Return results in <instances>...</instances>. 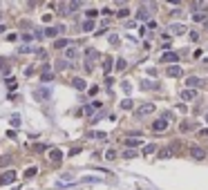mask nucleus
I'll return each mask as SVG.
<instances>
[{
  "label": "nucleus",
  "instance_id": "obj_1",
  "mask_svg": "<svg viewBox=\"0 0 208 190\" xmlns=\"http://www.w3.org/2000/svg\"><path fill=\"white\" fill-rule=\"evenodd\" d=\"M16 179H18V175L14 170H5V172L0 175V186H9V184H14Z\"/></svg>",
  "mask_w": 208,
  "mask_h": 190
},
{
  "label": "nucleus",
  "instance_id": "obj_2",
  "mask_svg": "<svg viewBox=\"0 0 208 190\" xmlns=\"http://www.w3.org/2000/svg\"><path fill=\"white\" fill-rule=\"evenodd\" d=\"M186 85H188V90H193V87H204V85H206V78L190 76V78H186Z\"/></svg>",
  "mask_w": 208,
  "mask_h": 190
},
{
  "label": "nucleus",
  "instance_id": "obj_3",
  "mask_svg": "<svg viewBox=\"0 0 208 190\" xmlns=\"http://www.w3.org/2000/svg\"><path fill=\"white\" fill-rule=\"evenodd\" d=\"M49 96H52L49 87H38V90H34V99H36V101H47Z\"/></svg>",
  "mask_w": 208,
  "mask_h": 190
},
{
  "label": "nucleus",
  "instance_id": "obj_4",
  "mask_svg": "<svg viewBox=\"0 0 208 190\" xmlns=\"http://www.w3.org/2000/svg\"><path fill=\"white\" fill-rule=\"evenodd\" d=\"M96 58H99V52L90 47V49L85 52V67H87V70H92V61H96Z\"/></svg>",
  "mask_w": 208,
  "mask_h": 190
},
{
  "label": "nucleus",
  "instance_id": "obj_5",
  "mask_svg": "<svg viewBox=\"0 0 208 190\" xmlns=\"http://www.w3.org/2000/svg\"><path fill=\"white\" fill-rule=\"evenodd\" d=\"M155 112V103H146L137 110V116H146V114H152Z\"/></svg>",
  "mask_w": 208,
  "mask_h": 190
},
{
  "label": "nucleus",
  "instance_id": "obj_6",
  "mask_svg": "<svg viewBox=\"0 0 208 190\" xmlns=\"http://www.w3.org/2000/svg\"><path fill=\"white\" fill-rule=\"evenodd\" d=\"M161 61H163V63H177V61H179V54H177V52H170V49H168V52H163Z\"/></svg>",
  "mask_w": 208,
  "mask_h": 190
},
{
  "label": "nucleus",
  "instance_id": "obj_7",
  "mask_svg": "<svg viewBox=\"0 0 208 190\" xmlns=\"http://www.w3.org/2000/svg\"><path fill=\"white\" fill-rule=\"evenodd\" d=\"M166 128H168V119L161 116V119L152 121V130H155V132H161V130H166Z\"/></svg>",
  "mask_w": 208,
  "mask_h": 190
},
{
  "label": "nucleus",
  "instance_id": "obj_8",
  "mask_svg": "<svg viewBox=\"0 0 208 190\" xmlns=\"http://www.w3.org/2000/svg\"><path fill=\"white\" fill-rule=\"evenodd\" d=\"M65 32V27H47V29H45V36H49V38H56V36H58V34H63Z\"/></svg>",
  "mask_w": 208,
  "mask_h": 190
},
{
  "label": "nucleus",
  "instance_id": "obj_9",
  "mask_svg": "<svg viewBox=\"0 0 208 190\" xmlns=\"http://www.w3.org/2000/svg\"><path fill=\"white\" fill-rule=\"evenodd\" d=\"M190 154H193V159H204L206 157V152H204V148H199V146H190Z\"/></svg>",
  "mask_w": 208,
  "mask_h": 190
},
{
  "label": "nucleus",
  "instance_id": "obj_10",
  "mask_svg": "<svg viewBox=\"0 0 208 190\" xmlns=\"http://www.w3.org/2000/svg\"><path fill=\"white\" fill-rule=\"evenodd\" d=\"M195 96H197V92H195V90H188V87L181 90V99H184V101H193Z\"/></svg>",
  "mask_w": 208,
  "mask_h": 190
},
{
  "label": "nucleus",
  "instance_id": "obj_11",
  "mask_svg": "<svg viewBox=\"0 0 208 190\" xmlns=\"http://www.w3.org/2000/svg\"><path fill=\"white\" fill-rule=\"evenodd\" d=\"M49 159H52V163H61L63 152H61V150H52V152H49Z\"/></svg>",
  "mask_w": 208,
  "mask_h": 190
},
{
  "label": "nucleus",
  "instance_id": "obj_12",
  "mask_svg": "<svg viewBox=\"0 0 208 190\" xmlns=\"http://www.w3.org/2000/svg\"><path fill=\"white\" fill-rule=\"evenodd\" d=\"M166 74L175 78V76H179V74H181V67H179V65H170V67L166 70Z\"/></svg>",
  "mask_w": 208,
  "mask_h": 190
},
{
  "label": "nucleus",
  "instance_id": "obj_13",
  "mask_svg": "<svg viewBox=\"0 0 208 190\" xmlns=\"http://www.w3.org/2000/svg\"><path fill=\"white\" fill-rule=\"evenodd\" d=\"M76 56H79V52L74 49V47H67V49H65V58H67V61H74Z\"/></svg>",
  "mask_w": 208,
  "mask_h": 190
},
{
  "label": "nucleus",
  "instance_id": "obj_14",
  "mask_svg": "<svg viewBox=\"0 0 208 190\" xmlns=\"http://www.w3.org/2000/svg\"><path fill=\"white\" fill-rule=\"evenodd\" d=\"M137 18H139V20H148V18H150V11H148L146 7H141L139 14H137Z\"/></svg>",
  "mask_w": 208,
  "mask_h": 190
},
{
  "label": "nucleus",
  "instance_id": "obj_15",
  "mask_svg": "<svg viewBox=\"0 0 208 190\" xmlns=\"http://www.w3.org/2000/svg\"><path fill=\"white\" fill-rule=\"evenodd\" d=\"M72 85H74V87H76V90H81V92H83L85 87H87V85H85V81H83V78H74V81H72Z\"/></svg>",
  "mask_w": 208,
  "mask_h": 190
},
{
  "label": "nucleus",
  "instance_id": "obj_16",
  "mask_svg": "<svg viewBox=\"0 0 208 190\" xmlns=\"http://www.w3.org/2000/svg\"><path fill=\"white\" fill-rule=\"evenodd\" d=\"M99 108H101V103L96 101V103H92V105H87L83 112H85V114H94V110H99Z\"/></svg>",
  "mask_w": 208,
  "mask_h": 190
},
{
  "label": "nucleus",
  "instance_id": "obj_17",
  "mask_svg": "<svg viewBox=\"0 0 208 190\" xmlns=\"http://www.w3.org/2000/svg\"><path fill=\"white\" fill-rule=\"evenodd\" d=\"M67 45H70L67 38H58V40L54 43V47H58V49H63V47H67Z\"/></svg>",
  "mask_w": 208,
  "mask_h": 190
},
{
  "label": "nucleus",
  "instance_id": "obj_18",
  "mask_svg": "<svg viewBox=\"0 0 208 190\" xmlns=\"http://www.w3.org/2000/svg\"><path fill=\"white\" fill-rule=\"evenodd\" d=\"M36 172H38V168H34V166H32V168H27V170H25V177H27V179H32Z\"/></svg>",
  "mask_w": 208,
  "mask_h": 190
},
{
  "label": "nucleus",
  "instance_id": "obj_19",
  "mask_svg": "<svg viewBox=\"0 0 208 190\" xmlns=\"http://www.w3.org/2000/svg\"><path fill=\"white\" fill-rule=\"evenodd\" d=\"M110 67H112V58H110V56H105V58H103V70L110 72Z\"/></svg>",
  "mask_w": 208,
  "mask_h": 190
},
{
  "label": "nucleus",
  "instance_id": "obj_20",
  "mask_svg": "<svg viewBox=\"0 0 208 190\" xmlns=\"http://www.w3.org/2000/svg\"><path fill=\"white\" fill-rule=\"evenodd\" d=\"M94 29V20H85L83 23V32H92Z\"/></svg>",
  "mask_w": 208,
  "mask_h": 190
},
{
  "label": "nucleus",
  "instance_id": "obj_21",
  "mask_svg": "<svg viewBox=\"0 0 208 190\" xmlns=\"http://www.w3.org/2000/svg\"><path fill=\"white\" fill-rule=\"evenodd\" d=\"M186 32V25H172V34H184Z\"/></svg>",
  "mask_w": 208,
  "mask_h": 190
},
{
  "label": "nucleus",
  "instance_id": "obj_22",
  "mask_svg": "<svg viewBox=\"0 0 208 190\" xmlns=\"http://www.w3.org/2000/svg\"><path fill=\"white\" fill-rule=\"evenodd\" d=\"M128 67V63H125V58H117V70L121 72V70H125Z\"/></svg>",
  "mask_w": 208,
  "mask_h": 190
},
{
  "label": "nucleus",
  "instance_id": "obj_23",
  "mask_svg": "<svg viewBox=\"0 0 208 190\" xmlns=\"http://www.w3.org/2000/svg\"><path fill=\"white\" fill-rule=\"evenodd\" d=\"M117 16H119V18H128V16H130V9H128V7L119 9V11H117Z\"/></svg>",
  "mask_w": 208,
  "mask_h": 190
},
{
  "label": "nucleus",
  "instance_id": "obj_24",
  "mask_svg": "<svg viewBox=\"0 0 208 190\" xmlns=\"http://www.w3.org/2000/svg\"><path fill=\"white\" fill-rule=\"evenodd\" d=\"M7 163H11V154H5V157H0V168L7 166Z\"/></svg>",
  "mask_w": 208,
  "mask_h": 190
},
{
  "label": "nucleus",
  "instance_id": "obj_25",
  "mask_svg": "<svg viewBox=\"0 0 208 190\" xmlns=\"http://www.w3.org/2000/svg\"><path fill=\"white\" fill-rule=\"evenodd\" d=\"M121 157H125V159H134V157H137V152L128 148V150H125V152H123V154H121Z\"/></svg>",
  "mask_w": 208,
  "mask_h": 190
},
{
  "label": "nucleus",
  "instance_id": "obj_26",
  "mask_svg": "<svg viewBox=\"0 0 208 190\" xmlns=\"http://www.w3.org/2000/svg\"><path fill=\"white\" fill-rule=\"evenodd\" d=\"M125 143H128V148L132 150V148H137V146H139V139H137V137H134V139H128Z\"/></svg>",
  "mask_w": 208,
  "mask_h": 190
},
{
  "label": "nucleus",
  "instance_id": "obj_27",
  "mask_svg": "<svg viewBox=\"0 0 208 190\" xmlns=\"http://www.w3.org/2000/svg\"><path fill=\"white\" fill-rule=\"evenodd\" d=\"M132 105H134V103H132L130 99L128 101H121V108H123V110H132Z\"/></svg>",
  "mask_w": 208,
  "mask_h": 190
},
{
  "label": "nucleus",
  "instance_id": "obj_28",
  "mask_svg": "<svg viewBox=\"0 0 208 190\" xmlns=\"http://www.w3.org/2000/svg\"><path fill=\"white\" fill-rule=\"evenodd\" d=\"M155 150H157V146H152V143H150V146H146V148H143V154H152Z\"/></svg>",
  "mask_w": 208,
  "mask_h": 190
},
{
  "label": "nucleus",
  "instance_id": "obj_29",
  "mask_svg": "<svg viewBox=\"0 0 208 190\" xmlns=\"http://www.w3.org/2000/svg\"><path fill=\"white\" fill-rule=\"evenodd\" d=\"M159 157H161V159H166V157H172V154H170V148H163V150H159Z\"/></svg>",
  "mask_w": 208,
  "mask_h": 190
},
{
  "label": "nucleus",
  "instance_id": "obj_30",
  "mask_svg": "<svg viewBox=\"0 0 208 190\" xmlns=\"http://www.w3.org/2000/svg\"><path fill=\"white\" fill-rule=\"evenodd\" d=\"M193 20H195V23H202V20H206V14H195V16H193Z\"/></svg>",
  "mask_w": 208,
  "mask_h": 190
},
{
  "label": "nucleus",
  "instance_id": "obj_31",
  "mask_svg": "<svg viewBox=\"0 0 208 190\" xmlns=\"http://www.w3.org/2000/svg\"><path fill=\"white\" fill-rule=\"evenodd\" d=\"M11 125H14V128L20 125V116H18V114H14V116H11Z\"/></svg>",
  "mask_w": 208,
  "mask_h": 190
},
{
  "label": "nucleus",
  "instance_id": "obj_32",
  "mask_svg": "<svg viewBox=\"0 0 208 190\" xmlns=\"http://www.w3.org/2000/svg\"><path fill=\"white\" fill-rule=\"evenodd\" d=\"M85 14H87V20H92V18H96V9H90V11H85Z\"/></svg>",
  "mask_w": 208,
  "mask_h": 190
},
{
  "label": "nucleus",
  "instance_id": "obj_33",
  "mask_svg": "<svg viewBox=\"0 0 208 190\" xmlns=\"http://www.w3.org/2000/svg\"><path fill=\"white\" fill-rule=\"evenodd\" d=\"M105 157H108V159H117V152H114V150H112V148H110V150L105 152Z\"/></svg>",
  "mask_w": 208,
  "mask_h": 190
},
{
  "label": "nucleus",
  "instance_id": "obj_34",
  "mask_svg": "<svg viewBox=\"0 0 208 190\" xmlns=\"http://www.w3.org/2000/svg\"><path fill=\"white\" fill-rule=\"evenodd\" d=\"M56 67H58V70H65V67H67V61H58V65H56Z\"/></svg>",
  "mask_w": 208,
  "mask_h": 190
},
{
  "label": "nucleus",
  "instance_id": "obj_35",
  "mask_svg": "<svg viewBox=\"0 0 208 190\" xmlns=\"http://www.w3.org/2000/svg\"><path fill=\"white\" fill-rule=\"evenodd\" d=\"M181 130H193V123H181Z\"/></svg>",
  "mask_w": 208,
  "mask_h": 190
},
{
  "label": "nucleus",
  "instance_id": "obj_36",
  "mask_svg": "<svg viewBox=\"0 0 208 190\" xmlns=\"http://www.w3.org/2000/svg\"><path fill=\"white\" fill-rule=\"evenodd\" d=\"M199 137H208V128H204V130H199Z\"/></svg>",
  "mask_w": 208,
  "mask_h": 190
},
{
  "label": "nucleus",
  "instance_id": "obj_37",
  "mask_svg": "<svg viewBox=\"0 0 208 190\" xmlns=\"http://www.w3.org/2000/svg\"><path fill=\"white\" fill-rule=\"evenodd\" d=\"M5 29H7V27H5V25H0V34H2V32H5Z\"/></svg>",
  "mask_w": 208,
  "mask_h": 190
},
{
  "label": "nucleus",
  "instance_id": "obj_38",
  "mask_svg": "<svg viewBox=\"0 0 208 190\" xmlns=\"http://www.w3.org/2000/svg\"><path fill=\"white\" fill-rule=\"evenodd\" d=\"M0 67H2V58H0Z\"/></svg>",
  "mask_w": 208,
  "mask_h": 190
},
{
  "label": "nucleus",
  "instance_id": "obj_39",
  "mask_svg": "<svg viewBox=\"0 0 208 190\" xmlns=\"http://www.w3.org/2000/svg\"><path fill=\"white\" fill-rule=\"evenodd\" d=\"M206 123H208V114H206Z\"/></svg>",
  "mask_w": 208,
  "mask_h": 190
}]
</instances>
